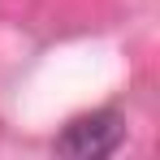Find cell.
<instances>
[{"instance_id":"6da1fadb","label":"cell","mask_w":160,"mask_h":160,"mask_svg":"<svg viewBox=\"0 0 160 160\" xmlns=\"http://www.w3.org/2000/svg\"><path fill=\"white\" fill-rule=\"evenodd\" d=\"M121 134H126V126H121V117L112 112V108H100V112H87V117H74L69 126H65V134L56 138V152L61 156H108V152H117V143H121Z\"/></svg>"}]
</instances>
